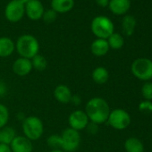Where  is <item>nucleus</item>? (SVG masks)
<instances>
[{
  "instance_id": "obj_3",
  "label": "nucleus",
  "mask_w": 152,
  "mask_h": 152,
  "mask_svg": "<svg viewBox=\"0 0 152 152\" xmlns=\"http://www.w3.org/2000/svg\"><path fill=\"white\" fill-rule=\"evenodd\" d=\"M23 136L30 140H38L44 134V124L42 120L36 115L25 117L22 123Z\"/></svg>"
},
{
  "instance_id": "obj_33",
  "label": "nucleus",
  "mask_w": 152,
  "mask_h": 152,
  "mask_svg": "<svg viewBox=\"0 0 152 152\" xmlns=\"http://www.w3.org/2000/svg\"><path fill=\"white\" fill-rule=\"evenodd\" d=\"M71 102L73 103L74 105H79L81 103V98L79 96H77V95H72Z\"/></svg>"
},
{
  "instance_id": "obj_29",
  "label": "nucleus",
  "mask_w": 152,
  "mask_h": 152,
  "mask_svg": "<svg viewBox=\"0 0 152 152\" xmlns=\"http://www.w3.org/2000/svg\"><path fill=\"white\" fill-rule=\"evenodd\" d=\"M98 124H93V123H89V124L87 125V127H86V129H87V131L90 132V133H96L97 132H98Z\"/></svg>"
},
{
  "instance_id": "obj_30",
  "label": "nucleus",
  "mask_w": 152,
  "mask_h": 152,
  "mask_svg": "<svg viewBox=\"0 0 152 152\" xmlns=\"http://www.w3.org/2000/svg\"><path fill=\"white\" fill-rule=\"evenodd\" d=\"M96 3L101 7H108V4H109V1L110 0H95Z\"/></svg>"
},
{
  "instance_id": "obj_32",
  "label": "nucleus",
  "mask_w": 152,
  "mask_h": 152,
  "mask_svg": "<svg viewBox=\"0 0 152 152\" xmlns=\"http://www.w3.org/2000/svg\"><path fill=\"white\" fill-rule=\"evenodd\" d=\"M0 152H12V150L9 145L0 144Z\"/></svg>"
},
{
  "instance_id": "obj_1",
  "label": "nucleus",
  "mask_w": 152,
  "mask_h": 152,
  "mask_svg": "<svg viewBox=\"0 0 152 152\" xmlns=\"http://www.w3.org/2000/svg\"><path fill=\"white\" fill-rule=\"evenodd\" d=\"M84 111L91 123L99 125L107 121L111 110L108 103L104 99L95 97L86 103Z\"/></svg>"
},
{
  "instance_id": "obj_18",
  "label": "nucleus",
  "mask_w": 152,
  "mask_h": 152,
  "mask_svg": "<svg viewBox=\"0 0 152 152\" xmlns=\"http://www.w3.org/2000/svg\"><path fill=\"white\" fill-rule=\"evenodd\" d=\"M91 78L97 84H104L108 81L109 72L107 68L103 66H98L92 71Z\"/></svg>"
},
{
  "instance_id": "obj_19",
  "label": "nucleus",
  "mask_w": 152,
  "mask_h": 152,
  "mask_svg": "<svg viewBox=\"0 0 152 152\" xmlns=\"http://www.w3.org/2000/svg\"><path fill=\"white\" fill-rule=\"evenodd\" d=\"M16 136L15 130L11 126H5L0 129V144L10 145Z\"/></svg>"
},
{
  "instance_id": "obj_10",
  "label": "nucleus",
  "mask_w": 152,
  "mask_h": 152,
  "mask_svg": "<svg viewBox=\"0 0 152 152\" xmlns=\"http://www.w3.org/2000/svg\"><path fill=\"white\" fill-rule=\"evenodd\" d=\"M12 70L15 74L20 76V77L26 76L30 74L33 70L31 60L23 57H19L14 62L12 65Z\"/></svg>"
},
{
  "instance_id": "obj_27",
  "label": "nucleus",
  "mask_w": 152,
  "mask_h": 152,
  "mask_svg": "<svg viewBox=\"0 0 152 152\" xmlns=\"http://www.w3.org/2000/svg\"><path fill=\"white\" fill-rule=\"evenodd\" d=\"M56 16H57V13H56L53 9H48L47 11H44L42 19L46 23H52L56 21Z\"/></svg>"
},
{
  "instance_id": "obj_4",
  "label": "nucleus",
  "mask_w": 152,
  "mask_h": 152,
  "mask_svg": "<svg viewBox=\"0 0 152 152\" xmlns=\"http://www.w3.org/2000/svg\"><path fill=\"white\" fill-rule=\"evenodd\" d=\"M92 33L98 39H107L108 37L114 33V23L112 21L104 15H99L95 17L91 24Z\"/></svg>"
},
{
  "instance_id": "obj_12",
  "label": "nucleus",
  "mask_w": 152,
  "mask_h": 152,
  "mask_svg": "<svg viewBox=\"0 0 152 152\" xmlns=\"http://www.w3.org/2000/svg\"><path fill=\"white\" fill-rule=\"evenodd\" d=\"M25 14L32 21H38L42 18L44 7L39 0H31L25 5Z\"/></svg>"
},
{
  "instance_id": "obj_8",
  "label": "nucleus",
  "mask_w": 152,
  "mask_h": 152,
  "mask_svg": "<svg viewBox=\"0 0 152 152\" xmlns=\"http://www.w3.org/2000/svg\"><path fill=\"white\" fill-rule=\"evenodd\" d=\"M25 14V5L20 0H12L5 9V16L7 21L11 23H18L21 21Z\"/></svg>"
},
{
  "instance_id": "obj_21",
  "label": "nucleus",
  "mask_w": 152,
  "mask_h": 152,
  "mask_svg": "<svg viewBox=\"0 0 152 152\" xmlns=\"http://www.w3.org/2000/svg\"><path fill=\"white\" fill-rule=\"evenodd\" d=\"M135 26H136V20L132 15H127L123 18L122 29H123V32L126 36H132L133 34Z\"/></svg>"
},
{
  "instance_id": "obj_25",
  "label": "nucleus",
  "mask_w": 152,
  "mask_h": 152,
  "mask_svg": "<svg viewBox=\"0 0 152 152\" xmlns=\"http://www.w3.org/2000/svg\"><path fill=\"white\" fill-rule=\"evenodd\" d=\"M47 143L48 147H50L52 149H56V148L61 149V145H62L61 136L58 134H52L48 138Z\"/></svg>"
},
{
  "instance_id": "obj_28",
  "label": "nucleus",
  "mask_w": 152,
  "mask_h": 152,
  "mask_svg": "<svg viewBox=\"0 0 152 152\" xmlns=\"http://www.w3.org/2000/svg\"><path fill=\"white\" fill-rule=\"evenodd\" d=\"M139 108L142 112L150 113V112H152V103L149 100L143 101L139 105Z\"/></svg>"
},
{
  "instance_id": "obj_31",
  "label": "nucleus",
  "mask_w": 152,
  "mask_h": 152,
  "mask_svg": "<svg viewBox=\"0 0 152 152\" xmlns=\"http://www.w3.org/2000/svg\"><path fill=\"white\" fill-rule=\"evenodd\" d=\"M7 91V88L6 84L3 83H0V97L6 95Z\"/></svg>"
},
{
  "instance_id": "obj_22",
  "label": "nucleus",
  "mask_w": 152,
  "mask_h": 152,
  "mask_svg": "<svg viewBox=\"0 0 152 152\" xmlns=\"http://www.w3.org/2000/svg\"><path fill=\"white\" fill-rule=\"evenodd\" d=\"M107 40L109 48H111L113 49H120L123 48V46L124 44V39L123 38V36L121 34L115 33V32L111 34Z\"/></svg>"
},
{
  "instance_id": "obj_24",
  "label": "nucleus",
  "mask_w": 152,
  "mask_h": 152,
  "mask_svg": "<svg viewBox=\"0 0 152 152\" xmlns=\"http://www.w3.org/2000/svg\"><path fill=\"white\" fill-rule=\"evenodd\" d=\"M10 114L7 107L4 104L0 103V129L7 126L9 121Z\"/></svg>"
},
{
  "instance_id": "obj_23",
  "label": "nucleus",
  "mask_w": 152,
  "mask_h": 152,
  "mask_svg": "<svg viewBox=\"0 0 152 152\" xmlns=\"http://www.w3.org/2000/svg\"><path fill=\"white\" fill-rule=\"evenodd\" d=\"M31 60V64H32V67L34 70H37L39 72H42L44 71L47 66H48V61L45 58V56H43L42 55H36Z\"/></svg>"
},
{
  "instance_id": "obj_17",
  "label": "nucleus",
  "mask_w": 152,
  "mask_h": 152,
  "mask_svg": "<svg viewBox=\"0 0 152 152\" xmlns=\"http://www.w3.org/2000/svg\"><path fill=\"white\" fill-rule=\"evenodd\" d=\"M74 0H51V9L56 13L64 14L72 9Z\"/></svg>"
},
{
  "instance_id": "obj_11",
  "label": "nucleus",
  "mask_w": 152,
  "mask_h": 152,
  "mask_svg": "<svg viewBox=\"0 0 152 152\" xmlns=\"http://www.w3.org/2000/svg\"><path fill=\"white\" fill-rule=\"evenodd\" d=\"M9 146L12 152H32L33 150L32 141L22 135H16Z\"/></svg>"
},
{
  "instance_id": "obj_2",
  "label": "nucleus",
  "mask_w": 152,
  "mask_h": 152,
  "mask_svg": "<svg viewBox=\"0 0 152 152\" xmlns=\"http://www.w3.org/2000/svg\"><path fill=\"white\" fill-rule=\"evenodd\" d=\"M15 49L21 57L32 59L39 51V43L38 39L30 34H24L18 38Z\"/></svg>"
},
{
  "instance_id": "obj_16",
  "label": "nucleus",
  "mask_w": 152,
  "mask_h": 152,
  "mask_svg": "<svg viewBox=\"0 0 152 152\" xmlns=\"http://www.w3.org/2000/svg\"><path fill=\"white\" fill-rule=\"evenodd\" d=\"M109 48L107 40L103 39H97L91 45V51L96 56H103L107 55Z\"/></svg>"
},
{
  "instance_id": "obj_34",
  "label": "nucleus",
  "mask_w": 152,
  "mask_h": 152,
  "mask_svg": "<svg viewBox=\"0 0 152 152\" xmlns=\"http://www.w3.org/2000/svg\"><path fill=\"white\" fill-rule=\"evenodd\" d=\"M50 152H64V151H63V150L60 149V148H56V149H52Z\"/></svg>"
},
{
  "instance_id": "obj_7",
  "label": "nucleus",
  "mask_w": 152,
  "mask_h": 152,
  "mask_svg": "<svg viewBox=\"0 0 152 152\" xmlns=\"http://www.w3.org/2000/svg\"><path fill=\"white\" fill-rule=\"evenodd\" d=\"M107 122L112 128L115 130H124L131 124V116L125 110L115 108L110 111Z\"/></svg>"
},
{
  "instance_id": "obj_20",
  "label": "nucleus",
  "mask_w": 152,
  "mask_h": 152,
  "mask_svg": "<svg viewBox=\"0 0 152 152\" xmlns=\"http://www.w3.org/2000/svg\"><path fill=\"white\" fill-rule=\"evenodd\" d=\"M124 148L126 152H143L144 151V146L142 142L135 137H131L125 140Z\"/></svg>"
},
{
  "instance_id": "obj_26",
  "label": "nucleus",
  "mask_w": 152,
  "mask_h": 152,
  "mask_svg": "<svg viewBox=\"0 0 152 152\" xmlns=\"http://www.w3.org/2000/svg\"><path fill=\"white\" fill-rule=\"evenodd\" d=\"M141 93L146 100L152 99V83L147 82L141 88Z\"/></svg>"
},
{
  "instance_id": "obj_6",
  "label": "nucleus",
  "mask_w": 152,
  "mask_h": 152,
  "mask_svg": "<svg viewBox=\"0 0 152 152\" xmlns=\"http://www.w3.org/2000/svg\"><path fill=\"white\" fill-rule=\"evenodd\" d=\"M61 140L62 145L61 149L65 152H74L77 150L81 144V134L80 132L75 131L70 127L64 129L62 132Z\"/></svg>"
},
{
  "instance_id": "obj_15",
  "label": "nucleus",
  "mask_w": 152,
  "mask_h": 152,
  "mask_svg": "<svg viewBox=\"0 0 152 152\" xmlns=\"http://www.w3.org/2000/svg\"><path fill=\"white\" fill-rule=\"evenodd\" d=\"M15 50V42L8 37H0V57L10 56Z\"/></svg>"
},
{
  "instance_id": "obj_35",
  "label": "nucleus",
  "mask_w": 152,
  "mask_h": 152,
  "mask_svg": "<svg viewBox=\"0 0 152 152\" xmlns=\"http://www.w3.org/2000/svg\"><path fill=\"white\" fill-rule=\"evenodd\" d=\"M20 1L23 3V4H24V5H26L27 3H29L30 1H31V0H20Z\"/></svg>"
},
{
  "instance_id": "obj_14",
  "label": "nucleus",
  "mask_w": 152,
  "mask_h": 152,
  "mask_svg": "<svg viewBox=\"0 0 152 152\" xmlns=\"http://www.w3.org/2000/svg\"><path fill=\"white\" fill-rule=\"evenodd\" d=\"M108 7L114 15H123L129 11L131 7V1L130 0H110Z\"/></svg>"
},
{
  "instance_id": "obj_5",
  "label": "nucleus",
  "mask_w": 152,
  "mask_h": 152,
  "mask_svg": "<svg viewBox=\"0 0 152 152\" xmlns=\"http://www.w3.org/2000/svg\"><path fill=\"white\" fill-rule=\"evenodd\" d=\"M131 71L137 79L148 82L152 79V60L146 57L137 58L132 62Z\"/></svg>"
},
{
  "instance_id": "obj_9",
  "label": "nucleus",
  "mask_w": 152,
  "mask_h": 152,
  "mask_svg": "<svg viewBox=\"0 0 152 152\" xmlns=\"http://www.w3.org/2000/svg\"><path fill=\"white\" fill-rule=\"evenodd\" d=\"M89 123V117L87 116L84 110H74L70 114L68 117L69 127L78 132L85 130Z\"/></svg>"
},
{
  "instance_id": "obj_13",
  "label": "nucleus",
  "mask_w": 152,
  "mask_h": 152,
  "mask_svg": "<svg viewBox=\"0 0 152 152\" xmlns=\"http://www.w3.org/2000/svg\"><path fill=\"white\" fill-rule=\"evenodd\" d=\"M54 97L56 101L61 104H68L71 102L72 93L71 89L65 84H59L54 90Z\"/></svg>"
}]
</instances>
